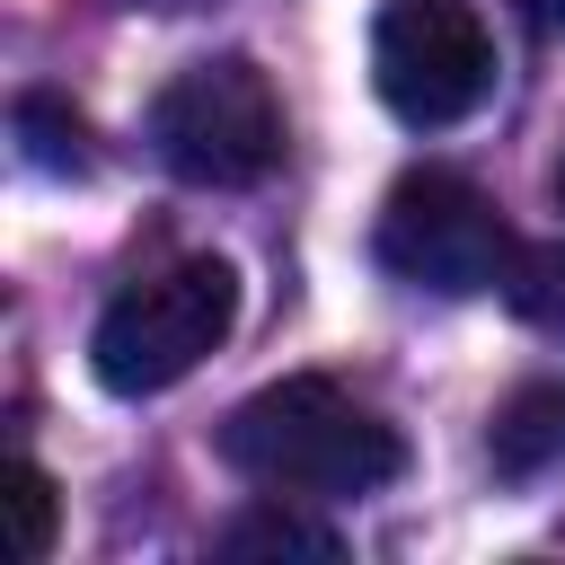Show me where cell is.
I'll return each instance as SVG.
<instances>
[{"label":"cell","instance_id":"277c9868","mask_svg":"<svg viewBox=\"0 0 565 565\" xmlns=\"http://www.w3.org/2000/svg\"><path fill=\"white\" fill-rule=\"evenodd\" d=\"M150 150L185 185H256L282 159V97L247 53L185 62L150 97Z\"/></svg>","mask_w":565,"mask_h":565},{"label":"cell","instance_id":"8fae6325","mask_svg":"<svg viewBox=\"0 0 565 565\" xmlns=\"http://www.w3.org/2000/svg\"><path fill=\"white\" fill-rule=\"evenodd\" d=\"M512 9H521L539 35H565V0H512Z\"/></svg>","mask_w":565,"mask_h":565},{"label":"cell","instance_id":"30bf717a","mask_svg":"<svg viewBox=\"0 0 565 565\" xmlns=\"http://www.w3.org/2000/svg\"><path fill=\"white\" fill-rule=\"evenodd\" d=\"M503 300H512L539 335H565V238L521 247V256H512V274H503Z\"/></svg>","mask_w":565,"mask_h":565},{"label":"cell","instance_id":"7a4b0ae2","mask_svg":"<svg viewBox=\"0 0 565 565\" xmlns=\"http://www.w3.org/2000/svg\"><path fill=\"white\" fill-rule=\"evenodd\" d=\"M230 327H238V265L230 256H185V265L141 274L132 291L106 300V318L88 335V371L115 397H159L203 353H221Z\"/></svg>","mask_w":565,"mask_h":565},{"label":"cell","instance_id":"52a82bcc","mask_svg":"<svg viewBox=\"0 0 565 565\" xmlns=\"http://www.w3.org/2000/svg\"><path fill=\"white\" fill-rule=\"evenodd\" d=\"M9 132H18V159L26 168H44V177H88V115L71 106V97H53V88H18L9 97Z\"/></svg>","mask_w":565,"mask_h":565},{"label":"cell","instance_id":"6da1fadb","mask_svg":"<svg viewBox=\"0 0 565 565\" xmlns=\"http://www.w3.org/2000/svg\"><path fill=\"white\" fill-rule=\"evenodd\" d=\"M221 459H230L247 486H265V494H291V503L318 494V503H335V494L388 486V477L406 468V441H397V424L371 415L353 388L300 371V380H265L256 397L230 406Z\"/></svg>","mask_w":565,"mask_h":565},{"label":"cell","instance_id":"4fadbf2b","mask_svg":"<svg viewBox=\"0 0 565 565\" xmlns=\"http://www.w3.org/2000/svg\"><path fill=\"white\" fill-rule=\"evenodd\" d=\"M556 203H565V159H556Z\"/></svg>","mask_w":565,"mask_h":565},{"label":"cell","instance_id":"8992f818","mask_svg":"<svg viewBox=\"0 0 565 565\" xmlns=\"http://www.w3.org/2000/svg\"><path fill=\"white\" fill-rule=\"evenodd\" d=\"M486 459H494V477H512V486L556 477V468H565V380H521V388L494 406V424H486Z\"/></svg>","mask_w":565,"mask_h":565},{"label":"cell","instance_id":"ba28073f","mask_svg":"<svg viewBox=\"0 0 565 565\" xmlns=\"http://www.w3.org/2000/svg\"><path fill=\"white\" fill-rule=\"evenodd\" d=\"M212 547L238 556V565H247V556H318V565H327V556H335V530L309 521V512H291V494H265V503H247Z\"/></svg>","mask_w":565,"mask_h":565},{"label":"cell","instance_id":"9c48e42d","mask_svg":"<svg viewBox=\"0 0 565 565\" xmlns=\"http://www.w3.org/2000/svg\"><path fill=\"white\" fill-rule=\"evenodd\" d=\"M0 512H9V547H18V565H44V556H53V530H62V494H53V477H44L35 459H9V477H0Z\"/></svg>","mask_w":565,"mask_h":565},{"label":"cell","instance_id":"7c38bea8","mask_svg":"<svg viewBox=\"0 0 565 565\" xmlns=\"http://www.w3.org/2000/svg\"><path fill=\"white\" fill-rule=\"evenodd\" d=\"M150 9H203V0H150Z\"/></svg>","mask_w":565,"mask_h":565},{"label":"cell","instance_id":"5b68a950","mask_svg":"<svg viewBox=\"0 0 565 565\" xmlns=\"http://www.w3.org/2000/svg\"><path fill=\"white\" fill-rule=\"evenodd\" d=\"M371 88L397 124L441 132L494 97V35L468 0H388L371 18Z\"/></svg>","mask_w":565,"mask_h":565},{"label":"cell","instance_id":"3957f363","mask_svg":"<svg viewBox=\"0 0 565 565\" xmlns=\"http://www.w3.org/2000/svg\"><path fill=\"white\" fill-rule=\"evenodd\" d=\"M371 256H380L397 282H415V291L468 300V291H503L521 238H512V221L494 212V194L468 185L459 168H406V177L380 194Z\"/></svg>","mask_w":565,"mask_h":565}]
</instances>
